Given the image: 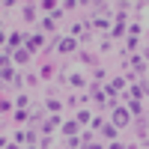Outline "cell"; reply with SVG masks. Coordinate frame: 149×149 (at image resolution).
I'll use <instances>...</instances> for the list:
<instances>
[{
	"label": "cell",
	"mask_w": 149,
	"mask_h": 149,
	"mask_svg": "<svg viewBox=\"0 0 149 149\" xmlns=\"http://www.w3.org/2000/svg\"><path fill=\"white\" fill-rule=\"evenodd\" d=\"M116 122H128V113H125V110H116Z\"/></svg>",
	"instance_id": "1"
}]
</instances>
